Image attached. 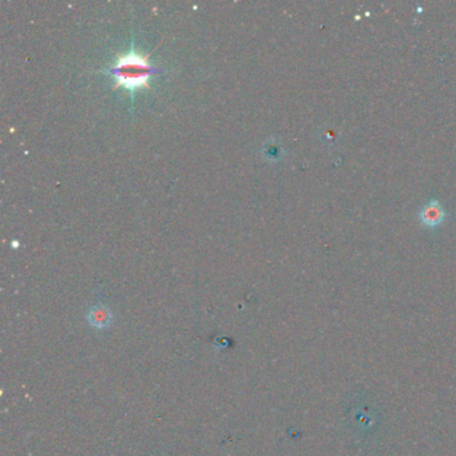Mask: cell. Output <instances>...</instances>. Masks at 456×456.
Segmentation results:
<instances>
[{
  "label": "cell",
  "instance_id": "6da1fadb",
  "mask_svg": "<svg viewBox=\"0 0 456 456\" xmlns=\"http://www.w3.org/2000/svg\"><path fill=\"white\" fill-rule=\"evenodd\" d=\"M161 69L152 64L147 56L136 53L132 43L130 51L118 56L115 63L106 69L104 73L111 75L117 86H121L134 95L135 90L145 87L153 74L161 73Z\"/></svg>",
  "mask_w": 456,
  "mask_h": 456
},
{
  "label": "cell",
  "instance_id": "7a4b0ae2",
  "mask_svg": "<svg viewBox=\"0 0 456 456\" xmlns=\"http://www.w3.org/2000/svg\"><path fill=\"white\" fill-rule=\"evenodd\" d=\"M419 215H420V219L424 225L433 228V226H437L439 224L443 222L446 213H444V209L442 208V205L437 201H431L422 208Z\"/></svg>",
  "mask_w": 456,
  "mask_h": 456
},
{
  "label": "cell",
  "instance_id": "3957f363",
  "mask_svg": "<svg viewBox=\"0 0 456 456\" xmlns=\"http://www.w3.org/2000/svg\"><path fill=\"white\" fill-rule=\"evenodd\" d=\"M87 320L97 329H106L112 322V316L106 307L95 305L88 311Z\"/></svg>",
  "mask_w": 456,
  "mask_h": 456
},
{
  "label": "cell",
  "instance_id": "277c9868",
  "mask_svg": "<svg viewBox=\"0 0 456 456\" xmlns=\"http://www.w3.org/2000/svg\"><path fill=\"white\" fill-rule=\"evenodd\" d=\"M263 154L270 162L280 161L281 157H283V154H284V150H283L280 142L272 139V141H269V142H267L264 145Z\"/></svg>",
  "mask_w": 456,
  "mask_h": 456
},
{
  "label": "cell",
  "instance_id": "5b68a950",
  "mask_svg": "<svg viewBox=\"0 0 456 456\" xmlns=\"http://www.w3.org/2000/svg\"><path fill=\"white\" fill-rule=\"evenodd\" d=\"M324 134L325 135H322V138L324 141H326L328 143H335V142H337L339 133H336L333 129H324Z\"/></svg>",
  "mask_w": 456,
  "mask_h": 456
}]
</instances>
